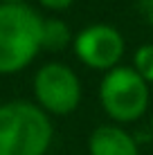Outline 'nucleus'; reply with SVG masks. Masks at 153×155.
Returning a JSON list of instances; mask_svg holds the SVG:
<instances>
[{
	"label": "nucleus",
	"mask_w": 153,
	"mask_h": 155,
	"mask_svg": "<svg viewBox=\"0 0 153 155\" xmlns=\"http://www.w3.org/2000/svg\"><path fill=\"white\" fill-rule=\"evenodd\" d=\"M54 128L50 115L32 101H7L0 106V155H45Z\"/></svg>",
	"instance_id": "2"
},
{
	"label": "nucleus",
	"mask_w": 153,
	"mask_h": 155,
	"mask_svg": "<svg viewBox=\"0 0 153 155\" xmlns=\"http://www.w3.org/2000/svg\"><path fill=\"white\" fill-rule=\"evenodd\" d=\"M90 155H140L135 137L119 124H101L88 137Z\"/></svg>",
	"instance_id": "6"
},
{
	"label": "nucleus",
	"mask_w": 153,
	"mask_h": 155,
	"mask_svg": "<svg viewBox=\"0 0 153 155\" xmlns=\"http://www.w3.org/2000/svg\"><path fill=\"white\" fill-rule=\"evenodd\" d=\"M77 58L90 70L108 72L122 65V56L126 50L124 36L117 27L106 23H95L83 27L72 41Z\"/></svg>",
	"instance_id": "5"
},
{
	"label": "nucleus",
	"mask_w": 153,
	"mask_h": 155,
	"mask_svg": "<svg viewBox=\"0 0 153 155\" xmlns=\"http://www.w3.org/2000/svg\"><path fill=\"white\" fill-rule=\"evenodd\" d=\"M133 70L144 79L146 83H153V43L140 45L133 54Z\"/></svg>",
	"instance_id": "8"
},
{
	"label": "nucleus",
	"mask_w": 153,
	"mask_h": 155,
	"mask_svg": "<svg viewBox=\"0 0 153 155\" xmlns=\"http://www.w3.org/2000/svg\"><path fill=\"white\" fill-rule=\"evenodd\" d=\"M149 126H151V137H153V117H151V124Z\"/></svg>",
	"instance_id": "12"
},
{
	"label": "nucleus",
	"mask_w": 153,
	"mask_h": 155,
	"mask_svg": "<svg viewBox=\"0 0 153 155\" xmlns=\"http://www.w3.org/2000/svg\"><path fill=\"white\" fill-rule=\"evenodd\" d=\"M72 41L75 38H72V31H70L65 20H61V18H43V38H41L43 50L61 52V50H65Z\"/></svg>",
	"instance_id": "7"
},
{
	"label": "nucleus",
	"mask_w": 153,
	"mask_h": 155,
	"mask_svg": "<svg viewBox=\"0 0 153 155\" xmlns=\"http://www.w3.org/2000/svg\"><path fill=\"white\" fill-rule=\"evenodd\" d=\"M138 12L146 25L153 27V0H138Z\"/></svg>",
	"instance_id": "9"
},
{
	"label": "nucleus",
	"mask_w": 153,
	"mask_h": 155,
	"mask_svg": "<svg viewBox=\"0 0 153 155\" xmlns=\"http://www.w3.org/2000/svg\"><path fill=\"white\" fill-rule=\"evenodd\" d=\"M34 97L47 115H70L81 104V81L65 63H45L34 77Z\"/></svg>",
	"instance_id": "4"
},
{
	"label": "nucleus",
	"mask_w": 153,
	"mask_h": 155,
	"mask_svg": "<svg viewBox=\"0 0 153 155\" xmlns=\"http://www.w3.org/2000/svg\"><path fill=\"white\" fill-rule=\"evenodd\" d=\"M0 2H25V0H0Z\"/></svg>",
	"instance_id": "11"
},
{
	"label": "nucleus",
	"mask_w": 153,
	"mask_h": 155,
	"mask_svg": "<svg viewBox=\"0 0 153 155\" xmlns=\"http://www.w3.org/2000/svg\"><path fill=\"white\" fill-rule=\"evenodd\" d=\"M149 83L133 70V65H117L104 72L99 83V104L115 124L138 121L149 108Z\"/></svg>",
	"instance_id": "3"
},
{
	"label": "nucleus",
	"mask_w": 153,
	"mask_h": 155,
	"mask_svg": "<svg viewBox=\"0 0 153 155\" xmlns=\"http://www.w3.org/2000/svg\"><path fill=\"white\" fill-rule=\"evenodd\" d=\"M43 16L27 2H0V74H16L43 50Z\"/></svg>",
	"instance_id": "1"
},
{
	"label": "nucleus",
	"mask_w": 153,
	"mask_h": 155,
	"mask_svg": "<svg viewBox=\"0 0 153 155\" xmlns=\"http://www.w3.org/2000/svg\"><path fill=\"white\" fill-rule=\"evenodd\" d=\"M38 2L43 5L45 9H50V12H63V9L75 5V0H38Z\"/></svg>",
	"instance_id": "10"
}]
</instances>
